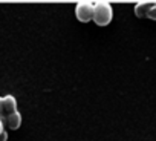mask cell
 <instances>
[{
    "mask_svg": "<svg viewBox=\"0 0 156 141\" xmlns=\"http://www.w3.org/2000/svg\"><path fill=\"white\" fill-rule=\"evenodd\" d=\"M113 17V9L109 3L106 2H100L94 6V22L98 26H106L112 22Z\"/></svg>",
    "mask_w": 156,
    "mask_h": 141,
    "instance_id": "cell-1",
    "label": "cell"
},
{
    "mask_svg": "<svg viewBox=\"0 0 156 141\" xmlns=\"http://www.w3.org/2000/svg\"><path fill=\"white\" fill-rule=\"evenodd\" d=\"M94 6L92 3L89 2H81V3H78L76 8H75V16L76 19L83 22V23H87L90 20H94Z\"/></svg>",
    "mask_w": 156,
    "mask_h": 141,
    "instance_id": "cell-2",
    "label": "cell"
},
{
    "mask_svg": "<svg viewBox=\"0 0 156 141\" xmlns=\"http://www.w3.org/2000/svg\"><path fill=\"white\" fill-rule=\"evenodd\" d=\"M3 106H5V114L6 117L17 112V100L12 95H5L3 97Z\"/></svg>",
    "mask_w": 156,
    "mask_h": 141,
    "instance_id": "cell-3",
    "label": "cell"
},
{
    "mask_svg": "<svg viewBox=\"0 0 156 141\" xmlns=\"http://www.w3.org/2000/svg\"><path fill=\"white\" fill-rule=\"evenodd\" d=\"M6 124H8V127L12 129V130L19 129L20 124H22V115H20V112L17 110V112L8 115V117H6Z\"/></svg>",
    "mask_w": 156,
    "mask_h": 141,
    "instance_id": "cell-4",
    "label": "cell"
},
{
    "mask_svg": "<svg viewBox=\"0 0 156 141\" xmlns=\"http://www.w3.org/2000/svg\"><path fill=\"white\" fill-rule=\"evenodd\" d=\"M151 8H153V3H138V5L135 6V14H136L139 19L148 17V13H150Z\"/></svg>",
    "mask_w": 156,
    "mask_h": 141,
    "instance_id": "cell-5",
    "label": "cell"
},
{
    "mask_svg": "<svg viewBox=\"0 0 156 141\" xmlns=\"http://www.w3.org/2000/svg\"><path fill=\"white\" fill-rule=\"evenodd\" d=\"M0 120L6 123V114H5V106H3V97H0Z\"/></svg>",
    "mask_w": 156,
    "mask_h": 141,
    "instance_id": "cell-6",
    "label": "cell"
},
{
    "mask_svg": "<svg viewBox=\"0 0 156 141\" xmlns=\"http://www.w3.org/2000/svg\"><path fill=\"white\" fill-rule=\"evenodd\" d=\"M148 19L156 20V5H153V8L150 9V13H148Z\"/></svg>",
    "mask_w": 156,
    "mask_h": 141,
    "instance_id": "cell-7",
    "label": "cell"
},
{
    "mask_svg": "<svg viewBox=\"0 0 156 141\" xmlns=\"http://www.w3.org/2000/svg\"><path fill=\"white\" fill-rule=\"evenodd\" d=\"M8 139V133L6 132H3L2 135H0V141H6Z\"/></svg>",
    "mask_w": 156,
    "mask_h": 141,
    "instance_id": "cell-8",
    "label": "cell"
},
{
    "mask_svg": "<svg viewBox=\"0 0 156 141\" xmlns=\"http://www.w3.org/2000/svg\"><path fill=\"white\" fill-rule=\"evenodd\" d=\"M3 124H5V123H3L2 120H0V135H2V133L5 132V130H3Z\"/></svg>",
    "mask_w": 156,
    "mask_h": 141,
    "instance_id": "cell-9",
    "label": "cell"
}]
</instances>
